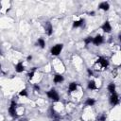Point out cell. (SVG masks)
<instances>
[{
    "label": "cell",
    "mask_w": 121,
    "mask_h": 121,
    "mask_svg": "<svg viewBox=\"0 0 121 121\" xmlns=\"http://www.w3.org/2000/svg\"><path fill=\"white\" fill-rule=\"evenodd\" d=\"M88 88L91 89V90H95V89H96V85H95V83L94 80H91V81L88 82Z\"/></svg>",
    "instance_id": "obj_13"
},
{
    "label": "cell",
    "mask_w": 121,
    "mask_h": 121,
    "mask_svg": "<svg viewBox=\"0 0 121 121\" xmlns=\"http://www.w3.org/2000/svg\"><path fill=\"white\" fill-rule=\"evenodd\" d=\"M95 14V12L94 11H92V12H90V15H94Z\"/></svg>",
    "instance_id": "obj_26"
},
{
    "label": "cell",
    "mask_w": 121,
    "mask_h": 121,
    "mask_svg": "<svg viewBox=\"0 0 121 121\" xmlns=\"http://www.w3.org/2000/svg\"><path fill=\"white\" fill-rule=\"evenodd\" d=\"M38 43H39V45H40L42 48L44 47V44H45V43H44V41H43V39H39V40H38Z\"/></svg>",
    "instance_id": "obj_18"
},
{
    "label": "cell",
    "mask_w": 121,
    "mask_h": 121,
    "mask_svg": "<svg viewBox=\"0 0 121 121\" xmlns=\"http://www.w3.org/2000/svg\"><path fill=\"white\" fill-rule=\"evenodd\" d=\"M116 74H117V71H116V69H114V70L112 71V75H113V77H116Z\"/></svg>",
    "instance_id": "obj_22"
},
{
    "label": "cell",
    "mask_w": 121,
    "mask_h": 121,
    "mask_svg": "<svg viewBox=\"0 0 121 121\" xmlns=\"http://www.w3.org/2000/svg\"><path fill=\"white\" fill-rule=\"evenodd\" d=\"M105 118H106V116H105V115H102V116L99 118V121H105Z\"/></svg>",
    "instance_id": "obj_21"
},
{
    "label": "cell",
    "mask_w": 121,
    "mask_h": 121,
    "mask_svg": "<svg viewBox=\"0 0 121 121\" xmlns=\"http://www.w3.org/2000/svg\"><path fill=\"white\" fill-rule=\"evenodd\" d=\"M109 65V62L106 59L104 58H98L97 60L95 63V69L96 71H103L105 70Z\"/></svg>",
    "instance_id": "obj_1"
},
{
    "label": "cell",
    "mask_w": 121,
    "mask_h": 121,
    "mask_svg": "<svg viewBox=\"0 0 121 121\" xmlns=\"http://www.w3.org/2000/svg\"><path fill=\"white\" fill-rule=\"evenodd\" d=\"M95 103V101L93 98H87V100H86V102H85V104H86L87 106H93Z\"/></svg>",
    "instance_id": "obj_16"
},
{
    "label": "cell",
    "mask_w": 121,
    "mask_h": 121,
    "mask_svg": "<svg viewBox=\"0 0 121 121\" xmlns=\"http://www.w3.org/2000/svg\"><path fill=\"white\" fill-rule=\"evenodd\" d=\"M93 43L95 44V45H99L103 43V37L101 35H96L95 38H94V41Z\"/></svg>",
    "instance_id": "obj_7"
},
{
    "label": "cell",
    "mask_w": 121,
    "mask_h": 121,
    "mask_svg": "<svg viewBox=\"0 0 121 121\" xmlns=\"http://www.w3.org/2000/svg\"><path fill=\"white\" fill-rule=\"evenodd\" d=\"M119 40H120V42H121V33H120V35H119Z\"/></svg>",
    "instance_id": "obj_27"
},
{
    "label": "cell",
    "mask_w": 121,
    "mask_h": 121,
    "mask_svg": "<svg viewBox=\"0 0 121 121\" xmlns=\"http://www.w3.org/2000/svg\"><path fill=\"white\" fill-rule=\"evenodd\" d=\"M31 59H32V57H31V56H28V57H27V60H30Z\"/></svg>",
    "instance_id": "obj_25"
},
{
    "label": "cell",
    "mask_w": 121,
    "mask_h": 121,
    "mask_svg": "<svg viewBox=\"0 0 121 121\" xmlns=\"http://www.w3.org/2000/svg\"><path fill=\"white\" fill-rule=\"evenodd\" d=\"M94 41V38L93 37H88V38H86L85 40H84V43H85V44H89L90 43H92Z\"/></svg>",
    "instance_id": "obj_17"
},
{
    "label": "cell",
    "mask_w": 121,
    "mask_h": 121,
    "mask_svg": "<svg viewBox=\"0 0 121 121\" xmlns=\"http://www.w3.org/2000/svg\"><path fill=\"white\" fill-rule=\"evenodd\" d=\"M108 90H109V92H110L111 94L115 93V85H114L113 83H110L109 86H108Z\"/></svg>",
    "instance_id": "obj_12"
},
{
    "label": "cell",
    "mask_w": 121,
    "mask_h": 121,
    "mask_svg": "<svg viewBox=\"0 0 121 121\" xmlns=\"http://www.w3.org/2000/svg\"><path fill=\"white\" fill-rule=\"evenodd\" d=\"M16 106H17L16 102L12 100V101H11V103H10V106H9V114H10L12 117H17Z\"/></svg>",
    "instance_id": "obj_2"
},
{
    "label": "cell",
    "mask_w": 121,
    "mask_h": 121,
    "mask_svg": "<svg viewBox=\"0 0 121 121\" xmlns=\"http://www.w3.org/2000/svg\"><path fill=\"white\" fill-rule=\"evenodd\" d=\"M62 49V44H56L51 48V54L52 55H59Z\"/></svg>",
    "instance_id": "obj_4"
},
{
    "label": "cell",
    "mask_w": 121,
    "mask_h": 121,
    "mask_svg": "<svg viewBox=\"0 0 121 121\" xmlns=\"http://www.w3.org/2000/svg\"><path fill=\"white\" fill-rule=\"evenodd\" d=\"M62 80H63V78H62V76H60V75H56V76L54 77V82H55V83L61 82Z\"/></svg>",
    "instance_id": "obj_11"
},
{
    "label": "cell",
    "mask_w": 121,
    "mask_h": 121,
    "mask_svg": "<svg viewBox=\"0 0 121 121\" xmlns=\"http://www.w3.org/2000/svg\"><path fill=\"white\" fill-rule=\"evenodd\" d=\"M101 28H102L103 31H105V32H107V33L111 32V30H112V26H111V25H110V23H109L108 21H106V22L103 24V26H101Z\"/></svg>",
    "instance_id": "obj_6"
},
{
    "label": "cell",
    "mask_w": 121,
    "mask_h": 121,
    "mask_svg": "<svg viewBox=\"0 0 121 121\" xmlns=\"http://www.w3.org/2000/svg\"><path fill=\"white\" fill-rule=\"evenodd\" d=\"M34 89H35V90H39V89H40V87H39L38 85H34Z\"/></svg>",
    "instance_id": "obj_24"
},
{
    "label": "cell",
    "mask_w": 121,
    "mask_h": 121,
    "mask_svg": "<svg viewBox=\"0 0 121 121\" xmlns=\"http://www.w3.org/2000/svg\"><path fill=\"white\" fill-rule=\"evenodd\" d=\"M20 95H24V96H26V95H27L26 90H22V91L20 92Z\"/></svg>",
    "instance_id": "obj_19"
},
{
    "label": "cell",
    "mask_w": 121,
    "mask_h": 121,
    "mask_svg": "<svg viewBox=\"0 0 121 121\" xmlns=\"http://www.w3.org/2000/svg\"><path fill=\"white\" fill-rule=\"evenodd\" d=\"M109 8H110V6H109V4L106 3V2H102V3H100V5H99V9H103V10H108Z\"/></svg>",
    "instance_id": "obj_10"
},
{
    "label": "cell",
    "mask_w": 121,
    "mask_h": 121,
    "mask_svg": "<svg viewBox=\"0 0 121 121\" xmlns=\"http://www.w3.org/2000/svg\"><path fill=\"white\" fill-rule=\"evenodd\" d=\"M46 94H47V96H48L50 99H52V100H54V101H58V100H59V95H58V93L56 92L55 89H51V90L48 91Z\"/></svg>",
    "instance_id": "obj_3"
},
{
    "label": "cell",
    "mask_w": 121,
    "mask_h": 121,
    "mask_svg": "<svg viewBox=\"0 0 121 121\" xmlns=\"http://www.w3.org/2000/svg\"><path fill=\"white\" fill-rule=\"evenodd\" d=\"M88 74H89V76H93V71L90 70V69H88Z\"/></svg>",
    "instance_id": "obj_23"
},
{
    "label": "cell",
    "mask_w": 121,
    "mask_h": 121,
    "mask_svg": "<svg viewBox=\"0 0 121 121\" xmlns=\"http://www.w3.org/2000/svg\"><path fill=\"white\" fill-rule=\"evenodd\" d=\"M15 70H16V72H18V73L23 72V71H24V65H23V63H22V62L17 63V65L15 66Z\"/></svg>",
    "instance_id": "obj_9"
},
{
    "label": "cell",
    "mask_w": 121,
    "mask_h": 121,
    "mask_svg": "<svg viewBox=\"0 0 121 121\" xmlns=\"http://www.w3.org/2000/svg\"><path fill=\"white\" fill-rule=\"evenodd\" d=\"M110 102H111L112 105H117L119 103V97L115 93L112 94V95L110 97Z\"/></svg>",
    "instance_id": "obj_5"
},
{
    "label": "cell",
    "mask_w": 121,
    "mask_h": 121,
    "mask_svg": "<svg viewBox=\"0 0 121 121\" xmlns=\"http://www.w3.org/2000/svg\"><path fill=\"white\" fill-rule=\"evenodd\" d=\"M83 22H84V20H83V19H80L79 21H75V22H74V24H73V26H74V27L80 26L83 24Z\"/></svg>",
    "instance_id": "obj_14"
},
{
    "label": "cell",
    "mask_w": 121,
    "mask_h": 121,
    "mask_svg": "<svg viewBox=\"0 0 121 121\" xmlns=\"http://www.w3.org/2000/svg\"><path fill=\"white\" fill-rule=\"evenodd\" d=\"M76 89H77V83L76 82L70 83V85H69V92H74V91H76Z\"/></svg>",
    "instance_id": "obj_15"
},
{
    "label": "cell",
    "mask_w": 121,
    "mask_h": 121,
    "mask_svg": "<svg viewBox=\"0 0 121 121\" xmlns=\"http://www.w3.org/2000/svg\"><path fill=\"white\" fill-rule=\"evenodd\" d=\"M45 32H46V34H47L48 36H50V35L52 34V26H51V24H50L49 22H47V23H46Z\"/></svg>",
    "instance_id": "obj_8"
},
{
    "label": "cell",
    "mask_w": 121,
    "mask_h": 121,
    "mask_svg": "<svg viewBox=\"0 0 121 121\" xmlns=\"http://www.w3.org/2000/svg\"><path fill=\"white\" fill-rule=\"evenodd\" d=\"M34 72H35V68H34V69H33V70H32V71H31V72H30V73L27 75L29 78H32V77H33V75H34Z\"/></svg>",
    "instance_id": "obj_20"
}]
</instances>
